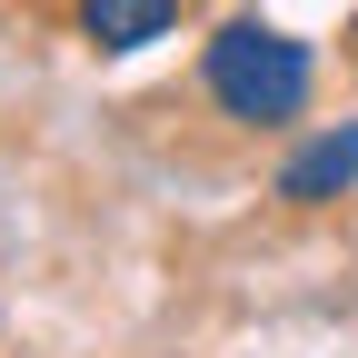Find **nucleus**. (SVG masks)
Returning a JSON list of instances; mask_svg holds the SVG:
<instances>
[{
	"label": "nucleus",
	"mask_w": 358,
	"mask_h": 358,
	"mask_svg": "<svg viewBox=\"0 0 358 358\" xmlns=\"http://www.w3.org/2000/svg\"><path fill=\"white\" fill-rule=\"evenodd\" d=\"M209 100L249 120V129H279L308 110V40L268 30V20H229L209 40Z\"/></svg>",
	"instance_id": "1"
},
{
	"label": "nucleus",
	"mask_w": 358,
	"mask_h": 358,
	"mask_svg": "<svg viewBox=\"0 0 358 358\" xmlns=\"http://www.w3.org/2000/svg\"><path fill=\"white\" fill-rule=\"evenodd\" d=\"M338 189H358V120L348 129H319V140H308L289 169H279V199H338Z\"/></svg>",
	"instance_id": "2"
},
{
	"label": "nucleus",
	"mask_w": 358,
	"mask_h": 358,
	"mask_svg": "<svg viewBox=\"0 0 358 358\" xmlns=\"http://www.w3.org/2000/svg\"><path fill=\"white\" fill-rule=\"evenodd\" d=\"M90 50H150V40L179 30V0H80Z\"/></svg>",
	"instance_id": "3"
}]
</instances>
